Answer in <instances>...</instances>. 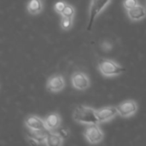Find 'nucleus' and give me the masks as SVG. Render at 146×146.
<instances>
[{"instance_id":"nucleus-1","label":"nucleus","mask_w":146,"mask_h":146,"mask_svg":"<svg viewBox=\"0 0 146 146\" xmlns=\"http://www.w3.org/2000/svg\"><path fill=\"white\" fill-rule=\"evenodd\" d=\"M73 119L77 123L85 126L100 124L97 115V110L84 104L77 105L74 108L73 111Z\"/></svg>"},{"instance_id":"nucleus-2","label":"nucleus","mask_w":146,"mask_h":146,"mask_svg":"<svg viewBox=\"0 0 146 146\" xmlns=\"http://www.w3.org/2000/svg\"><path fill=\"white\" fill-rule=\"evenodd\" d=\"M98 69L99 73L106 78L117 77L125 72V68L115 60L109 58H101L98 62Z\"/></svg>"},{"instance_id":"nucleus-3","label":"nucleus","mask_w":146,"mask_h":146,"mask_svg":"<svg viewBox=\"0 0 146 146\" xmlns=\"http://www.w3.org/2000/svg\"><path fill=\"white\" fill-rule=\"evenodd\" d=\"M112 0H91L88 11V23L86 27L87 31H92V26L98 16L104 12V10L111 3Z\"/></svg>"},{"instance_id":"nucleus-4","label":"nucleus","mask_w":146,"mask_h":146,"mask_svg":"<svg viewBox=\"0 0 146 146\" xmlns=\"http://www.w3.org/2000/svg\"><path fill=\"white\" fill-rule=\"evenodd\" d=\"M83 136L91 145L100 144L104 139V133L99 124L86 125L83 131Z\"/></svg>"},{"instance_id":"nucleus-5","label":"nucleus","mask_w":146,"mask_h":146,"mask_svg":"<svg viewBox=\"0 0 146 146\" xmlns=\"http://www.w3.org/2000/svg\"><path fill=\"white\" fill-rule=\"evenodd\" d=\"M116 108L121 117L130 118L137 114L139 110V104L133 99H127L119 104Z\"/></svg>"},{"instance_id":"nucleus-6","label":"nucleus","mask_w":146,"mask_h":146,"mask_svg":"<svg viewBox=\"0 0 146 146\" xmlns=\"http://www.w3.org/2000/svg\"><path fill=\"white\" fill-rule=\"evenodd\" d=\"M71 85L78 91H86L91 86L90 77L84 72L76 71L71 75Z\"/></svg>"},{"instance_id":"nucleus-7","label":"nucleus","mask_w":146,"mask_h":146,"mask_svg":"<svg viewBox=\"0 0 146 146\" xmlns=\"http://www.w3.org/2000/svg\"><path fill=\"white\" fill-rule=\"evenodd\" d=\"M65 86V79L61 74H53L50 76L46 81V89L52 93H58L62 92Z\"/></svg>"},{"instance_id":"nucleus-8","label":"nucleus","mask_w":146,"mask_h":146,"mask_svg":"<svg viewBox=\"0 0 146 146\" xmlns=\"http://www.w3.org/2000/svg\"><path fill=\"white\" fill-rule=\"evenodd\" d=\"M24 125L29 131H32V132L47 131L44 119L38 115H30L27 117H26L24 121Z\"/></svg>"},{"instance_id":"nucleus-9","label":"nucleus","mask_w":146,"mask_h":146,"mask_svg":"<svg viewBox=\"0 0 146 146\" xmlns=\"http://www.w3.org/2000/svg\"><path fill=\"white\" fill-rule=\"evenodd\" d=\"M119 114L116 106L113 105L104 106L97 110V115L100 124L112 121Z\"/></svg>"},{"instance_id":"nucleus-10","label":"nucleus","mask_w":146,"mask_h":146,"mask_svg":"<svg viewBox=\"0 0 146 146\" xmlns=\"http://www.w3.org/2000/svg\"><path fill=\"white\" fill-rule=\"evenodd\" d=\"M44 119L48 132H56L61 127L62 117L59 113L51 112Z\"/></svg>"},{"instance_id":"nucleus-11","label":"nucleus","mask_w":146,"mask_h":146,"mask_svg":"<svg viewBox=\"0 0 146 146\" xmlns=\"http://www.w3.org/2000/svg\"><path fill=\"white\" fill-rule=\"evenodd\" d=\"M128 19L131 21L138 22L146 18V8L143 4H139L134 8L126 11Z\"/></svg>"},{"instance_id":"nucleus-12","label":"nucleus","mask_w":146,"mask_h":146,"mask_svg":"<svg viewBox=\"0 0 146 146\" xmlns=\"http://www.w3.org/2000/svg\"><path fill=\"white\" fill-rule=\"evenodd\" d=\"M27 10L32 15H37L44 10V0H29L27 4Z\"/></svg>"},{"instance_id":"nucleus-13","label":"nucleus","mask_w":146,"mask_h":146,"mask_svg":"<svg viewBox=\"0 0 146 146\" xmlns=\"http://www.w3.org/2000/svg\"><path fill=\"white\" fill-rule=\"evenodd\" d=\"M64 139L56 131L48 132L47 136V145L48 146H61L64 144Z\"/></svg>"},{"instance_id":"nucleus-14","label":"nucleus","mask_w":146,"mask_h":146,"mask_svg":"<svg viewBox=\"0 0 146 146\" xmlns=\"http://www.w3.org/2000/svg\"><path fill=\"white\" fill-rule=\"evenodd\" d=\"M74 19L73 17L68 16H61L60 20V27L62 31H69L74 26Z\"/></svg>"},{"instance_id":"nucleus-15","label":"nucleus","mask_w":146,"mask_h":146,"mask_svg":"<svg viewBox=\"0 0 146 146\" xmlns=\"http://www.w3.org/2000/svg\"><path fill=\"white\" fill-rule=\"evenodd\" d=\"M75 14H76V10H75V8L68 3L67 6L65 7V9H63V11L62 12V14L60 15L61 16H68V17H73L74 18L75 16Z\"/></svg>"},{"instance_id":"nucleus-16","label":"nucleus","mask_w":146,"mask_h":146,"mask_svg":"<svg viewBox=\"0 0 146 146\" xmlns=\"http://www.w3.org/2000/svg\"><path fill=\"white\" fill-rule=\"evenodd\" d=\"M139 0H123V2H122L123 8L125 9L126 11L134 8L135 6L139 5Z\"/></svg>"},{"instance_id":"nucleus-17","label":"nucleus","mask_w":146,"mask_h":146,"mask_svg":"<svg viewBox=\"0 0 146 146\" xmlns=\"http://www.w3.org/2000/svg\"><path fill=\"white\" fill-rule=\"evenodd\" d=\"M68 3L66 1H63V0H61V1H57L55 5H54V10L58 14V15H61L62 12L63 11V9H65V7L67 6Z\"/></svg>"},{"instance_id":"nucleus-18","label":"nucleus","mask_w":146,"mask_h":146,"mask_svg":"<svg viewBox=\"0 0 146 146\" xmlns=\"http://www.w3.org/2000/svg\"><path fill=\"white\" fill-rule=\"evenodd\" d=\"M100 47H101V49L103 50V51L108 53V52H110V51L112 50V49H113V44H112L111 41L105 39V40H104V41L101 43Z\"/></svg>"},{"instance_id":"nucleus-19","label":"nucleus","mask_w":146,"mask_h":146,"mask_svg":"<svg viewBox=\"0 0 146 146\" xmlns=\"http://www.w3.org/2000/svg\"><path fill=\"white\" fill-rule=\"evenodd\" d=\"M64 139H67L69 135H70V130L68 129L67 127H60L57 131H56Z\"/></svg>"},{"instance_id":"nucleus-20","label":"nucleus","mask_w":146,"mask_h":146,"mask_svg":"<svg viewBox=\"0 0 146 146\" xmlns=\"http://www.w3.org/2000/svg\"><path fill=\"white\" fill-rule=\"evenodd\" d=\"M27 141L30 145H40V143H39L35 138H33V137L31 136V135H28V136H27Z\"/></svg>"}]
</instances>
